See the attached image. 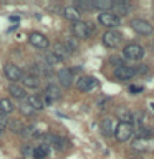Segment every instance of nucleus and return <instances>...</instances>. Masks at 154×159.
Wrapping results in <instances>:
<instances>
[{"mask_svg": "<svg viewBox=\"0 0 154 159\" xmlns=\"http://www.w3.org/2000/svg\"><path fill=\"white\" fill-rule=\"evenodd\" d=\"M7 126H8V119H7V116L0 113V131H3V129H7Z\"/></svg>", "mask_w": 154, "mask_h": 159, "instance_id": "473e14b6", "label": "nucleus"}, {"mask_svg": "<svg viewBox=\"0 0 154 159\" xmlns=\"http://www.w3.org/2000/svg\"><path fill=\"white\" fill-rule=\"evenodd\" d=\"M91 5H93V8L101 10V12H108V10L113 8V2H111V0H93Z\"/></svg>", "mask_w": 154, "mask_h": 159, "instance_id": "4be33fe9", "label": "nucleus"}, {"mask_svg": "<svg viewBox=\"0 0 154 159\" xmlns=\"http://www.w3.org/2000/svg\"><path fill=\"white\" fill-rule=\"evenodd\" d=\"M136 73L146 75V73H149V66H147V65H139V66L136 68Z\"/></svg>", "mask_w": 154, "mask_h": 159, "instance_id": "f704fd0d", "label": "nucleus"}, {"mask_svg": "<svg viewBox=\"0 0 154 159\" xmlns=\"http://www.w3.org/2000/svg\"><path fill=\"white\" fill-rule=\"evenodd\" d=\"M27 103H28L30 106L33 108V111H42V109L45 108V106H43L42 98L37 96V94H30V96L27 98Z\"/></svg>", "mask_w": 154, "mask_h": 159, "instance_id": "aec40b11", "label": "nucleus"}, {"mask_svg": "<svg viewBox=\"0 0 154 159\" xmlns=\"http://www.w3.org/2000/svg\"><path fill=\"white\" fill-rule=\"evenodd\" d=\"M96 86H98V81H96V78H93V76H81V78H78V81H76V88L83 93L91 91V89H94Z\"/></svg>", "mask_w": 154, "mask_h": 159, "instance_id": "6e6552de", "label": "nucleus"}, {"mask_svg": "<svg viewBox=\"0 0 154 159\" xmlns=\"http://www.w3.org/2000/svg\"><path fill=\"white\" fill-rule=\"evenodd\" d=\"M52 53L55 55V57H58L60 60H61V61H63V60H66V58L70 57V52H68L66 48H65V45H63V43H55V47H53V52H52Z\"/></svg>", "mask_w": 154, "mask_h": 159, "instance_id": "6ab92c4d", "label": "nucleus"}, {"mask_svg": "<svg viewBox=\"0 0 154 159\" xmlns=\"http://www.w3.org/2000/svg\"><path fill=\"white\" fill-rule=\"evenodd\" d=\"M3 73H5V76H7V80H10L12 83L20 81V80H22V76H23L22 70H20L17 65H13V63H7V65H5Z\"/></svg>", "mask_w": 154, "mask_h": 159, "instance_id": "423d86ee", "label": "nucleus"}, {"mask_svg": "<svg viewBox=\"0 0 154 159\" xmlns=\"http://www.w3.org/2000/svg\"><path fill=\"white\" fill-rule=\"evenodd\" d=\"M73 7L76 8L78 12H86V10H91L93 8V5H91V2H86V0H76Z\"/></svg>", "mask_w": 154, "mask_h": 159, "instance_id": "393cba45", "label": "nucleus"}, {"mask_svg": "<svg viewBox=\"0 0 154 159\" xmlns=\"http://www.w3.org/2000/svg\"><path fill=\"white\" fill-rule=\"evenodd\" d=\"M129 3L128 2H123V0H118V2L113 3V13L116 15V17H123V15H128L129 13Z\"/></svg>", "mask_w": 154, "mask_h": 159, "instance_id": "4468645a", "label": "nucleus"}, {"mask_svg": "<svg viewBox=\"0 0 154 159\" xmlns=\"http://www.w3.org/2000/svg\"><path fill=\"white\" fill-rule=\"evenodd\" d=\"M8 93L12 94V96L15 99H25L27 98V89H25L23 86H20L18 83H12L8 86Z\"/></svg>", "mask_w": 154, "mask_h": 159, "instance_id": "2eb2a0df", "label": "nucleus"}, {"mask_svg": "<svg viewBox=\"0 0 154 159\" xmlns=\"http://www.w3.org/2000/svg\"><path fill=\"white\" fill-rule=\"evenodd\" d=\"M28 42L33 45L35 48H40V50H47L48 48V38L45 37L43 33H40V32H32L30 33V37H28Z\"/></svg>", "mask_w": 154, "mask_h": 159, "instance_id": "0eeeda50", "label": "nucleus"}, {"mask_svg": "<svg viewBox=\"0 0 154 159\" xmlns=\"http://www.w3.org/2000/svg\"><path fill=\"white\" fill-rule=\"evenodd\" d=\"M71 30H73V35L76 38H79V40H86L89 35L93 33V25H89V23H86V22H76V23H73V27H71Z\"/></svg>", "mask_w": 154, "mask_h": 159, "instance_id": "f03ea898", "label": "nucleus"}, {"mask_svg": "<svg viewBox=\"0 0 154 159\" xmlns=\"http://www.w3.org/2000/svg\"><path fill=\"white\" fill-rule=\"evenodd\" d=\"M45 96L52 98L53 101H55V99H60V98H61V89H60V86H57V84L50 83L48 86L45 88Z\"/></svg>", "mask_w": 154, "mask_h": 159, "instance_id": "a211bd4d", "label": "nucleus"}, {"mask_svg": "<svg viewBox=\"0 0 154 159\" xmlns=\"http://www.w3.org/2000/svg\"><path fill=\"white\" fill-rule=\"evenodd\" d=\"M8 129H10V131H12V133H22V129H23V126H22V123H20V121H15V119H13V121H8V126H7Z\"/></svg>", "mask_w": 154, "mask_h": 159, "instance_id": "c756f323", "label": "nucleus"}, {"mask_svg": "<svg viewBox=\"0 0 154 159\" xmlns=\"http://www.w3.org/2000/svg\"><path fill=\"white\" fill-rule=\"evenodd\" d=\"M0 134H2V131H0Z\"/></svg>", "mask_w": 154, "mask_h": 159, "instance_id": "4c0bfd02", "label": "nucleus"}, {"mask_svg": "<svg viewBox=\"0 0 154 159\" xmlns=\"http://www.w3.org/2000/svg\"><path fill=\"white\" fill-rule=\"evenodd\" d=\"M33 133H35V128H33V126H28V128H23L20 134L27 138V136H33Z\"/></svg>", "mask_w": 154, "mask_h": 159, "instance_id": "72a5a7b5", "label": "nucleus"}, {"mask_svg": "<svg viewBox=\"0 0 154 159\" xmlns=\"http://www.w3.org/2000/svg\"><path fill=\"white\" fill-rule=\"evenodd\" d=\"M33 151H35V148H33V146H30V144L23 146V149H22V152H23V156H25V157H33Z\"/></svg>", "mask_w": 154, "mask_h": 159, "instance_id": "2f4dec72", "label": "nucleus"}, {"mask_svg": "<svg viewBox=\"0 0 154 159\" xmlns=\"http://www.w3.org/2000/svg\"><path fill=\"white\" fill-rule=\"evenodd\" d=\"M116 128H118V119L114 118H104L101 121V133L104 136H113L116 133Z\"/></svg>", "mask_w": 154, "mask_h": 159, "instance_id": "9b49d317", "label": "nucleus"}, {"mask_svg": "<svg viewBox=\"0 0 154 159\" xmlns=\"http://www.w3.org/2000/svg\"><path fill=\"white\" fill-rule=\"evenodd\" d=\"M65 146H66V141H65L63 138H60L55 134V138H53V141H52V148H55L57 151H63Z\"/></svg>", "mask_w": 154, "mask_h": 159, "instance_id": "a878e982", "label": "nucleus"}, {"mask_svg": "<svg viewBox=\"0 0 154 159\" xmlns=\"http://www.w3.org/2000/svg\"><path fill=\"white\" fill-rule=\"evenodd\" d=\"M48 152H50L48 146H45V144L37 146V148H35V151H33V159H45L48 156Z\"/></svg>", "mask_w": 154, "mask_h": 159, "instance_id": "5701e85b", "label": "nucleus"}, {"mask_svg": "<svg viewBox=\"0 0 154 159\" xmlns=\"http://www.w3.org/2000/svg\"><path fill=\"white\" fill-rule=\"evenodd\" d=\"M131 148L134 151H151V149H154V141L149 138H136Z\"/></svg>", "mask_w": 154, "mask_h": 159, "instance_id": "9d476101", "label": "nucleus"}, {"mask_svg": "<svg viewBox=\"0 0 154 159\" xmlns=\"http://www.w3.org/2000/svg\"><path fill=\"white\" fill-rule=\"evenodd\" d=\"M109 63H111L113 66H116V68H121V66H124L123 58H121V57H118V55H113V57L109 58Z\"/></svg>", "mask_w": 154, "mask_h": 159, "instance_id": "7c9ffc66", "label": "nucleus"}, {"mask_svg": "<svg viewBox=\"0 0 154 159\" xmlns=\"http://www.w3.org/2000/svg\"><path fill=\"white\" fill-rule=\"evenodd\" d=\"M129 25H131V28L139 35H151L152 30H154L152 25L149 23L147 20H143V18H133Z\"/></svg>", "mask_w": 154, "mask_h": 159, "instance_id": "7ed1b4c3", "label": "nucleus"}, {"mask_svg": "<svg viewBox=\"0 0 154 159\" xmlns=\"http://www.w3.org/2000/svg\"><path fill=\"white\" fill-rule=\"evenodd\" d=\"M63 45H65V48L70 52V55H73L78 50V42L75 38H66V42H65Z\"/></svg>", "mask_w": 154, "mask_h": 159, "instance_id": "cd10ccee", "label": "nucleus"}, {"mask_svg": "<svg viewBox=\"0 0 154 159\" xmlns=\"http://www.w3.org/2000/svg\"><path fill=\"white\" fill-rule=\"evenodd\" d=\"M123 55H124V58H128V60H133V61H139L144 55V48L141 47V45H138V43H129L126 45V47L123 48Z\"/></svg>", "mask_w": 154, "mask_h": 159, "instance_id": "f257e3e1", "label": "nucleus"}, {"mask_svg": "<svg viewBox=\"0 0 154 159\" xmlns=\"http://www.w3.org/2000/svg\"><path fill=\"white\" fill-rule=\"evenodd\" d=\"M98 22L103 25V27H118L121 23L119 17H116L114 13H109V12H103L98 15Z\"/></svg>", "mask_w": 154, "mask_h": 159, "instance_id": "1a4fd4ad", "label": "nucleus"}, {"mask_svg": "<svg viewBox=\"0 0 154 159\" xmlns=\"http://www.w3.org/2000/svg\"><path fill=\"white\" fill-rule=\"evenodd\" d=\"M63 17L66 20H70V22L76 23V22H79V18H81V13H79L75 7H65L63 8Z\"/></svg>", "mask_w": 154, "mask_h": 159, "instance_id": "f3484780", "label": "nucleus"}, {"mask_svg": "<svg viewBox=\"0 0 154 159\" xmlns=\"http://www.w3.org/2000/svg\"><path fill=\"white\" fill-rule=\"evenodd\" d=\"M134 75H136V70L133 66H121V68H116L114 70V78L119 80V81H126V80H131Z\"/></svg>", "mask_w": 154, "mask_h": 159, "instance_id": "f8f14e48", "label": "nucleus"}, {"mask_svg": "<svg viewBox=\"0 0 154 159\" xmlns=\"http://www.w3.org/2000/svg\"><path fill=\"white\" fill-rule=\"evenodd\" d=\"M18 109H20V113H22L23 116H33V113H35V111H33V108L30 106L27 101H23L22 104H20Z\"/></svg>", "mask_w": 154, "mask_h": 159, "instance_id": "c85d7f7f", "label": "nucleus"}, {"mask_svg": "<svg viewBox=\"0 0 154 159\" xmlns=\"http://www.w3.org/2000/svg\"><path fill=\"white\" fill-rule=\"evenodd\" d=\"M58 81L63 88H70L73 84V73L68 68H61L58 71Z\"/></svg>", "mask_w": 154, "mask_h": 159, "instance_id": "ddd939ff", "label": "nucleus"}, {"mask_svg": "<svg viewBox=\"0 0 154 159\" xmlns=\"http://www.w3.org/2000/svg\"><path fill=\"white\" fill-rule=\"evenodd\" d=\"M42 101H43V106H50V104L53 103V99H52V98H48V96H45V94H43Z\"/></svg>", "mask_w": 154, "mask_h": 159, "instance_id": "c9c22d12", "label": "nucleus"}, {"mask_svg": "<svg viewBox=\"0 0 154 159\" xmlns=\"http://www.w3.org/2000/svg\"><path fill=\"white\" fill-rule=\"evenodd\" d=\"M121 42H123V35L119 32H116V30H108V32L103 35V43H104V47H108V48H116Z\"/></svg>", "mask_w": 154, "mask_h": 159, "instance_id": "20e7f679", "label": "nucleus"}, {"mask_svg": "<svg viewBox=\"0 0 154 159\" xmlns=\"http://www.w3.org/2000/svg\"><path fill=\"white\" fill-rule=\"evenodd\" d=\"M129 89H131V93H133V94H138V93H141V91H143V88H139V86H131Z\"/></svg>", "mask_w": 154, "mask_h": 159, "instance_id": "e433bc0d", "label": "nucleus"}, {"mask_svg": "<svg viewBox=\"0 0 154 159\" xmlns=\"http://www.w3.org/2000/svg\"><path fill=\"white\" fill-rule=\"evenodd\" d=\"M20 81H22V84H23V88H25V89H27V88L35 89V88H38V86H40V80H38L37 76H33V75H30V73L23 75Z\"/></svg>", "mask_w": 154, "mask_h": 159, "instance_id": "dca6fc26", "label": "nucleus"}, {"mask_svg": "<svg viewBox=\"0 0 154 159\" xmlns=\"http://www.w3.org/2000/svg\"><path fill=\"white\" fill-rule=\"evenodd\" d=\"M43 60H45V63L48 65V66H55L57 63H60L61 60H60L58 57H55V55L52 53V52H48V53H45V57H43Z\"/></svg>", "mask_w": 154, "mask_h": 159, "instance_id": "bb28decb", "label": "nucleus"}, {"mask_svg": "<svg viewBox=\"0 0 154 159\" xmlns=\"http://www.w3.org/2000/svg\"><path fill=\"white\" fill-rule=\"evenodd\" d=\"M116 114H118V118L121 119V123H129V124L133 123V114L129 113V111H126V109H123V108L118 109Z\"/></svg>", "mask_w": 154, "mask_h": 159, "instance_id": "b1692460", "label": "nucleus"}, {"mask_svg": "<svg viewBox=\"0 0 154 159\" xmlns=\"http://www.w3.org/2000/svg\"><path fill=\"white\" fill-rule=\"evenodd\" d=\"M13 109H15V106H13V103H12V99H8V98H2L0 99V113L2 114H10V113H13Z\"/></svg>", "mask_w": 154, "mask_h": 159, "instance_id": "412c9836", "label": "nucleus"}, {"mask_svg": "<svg viewBox=\"0 0 154 159\" xmlns=\"http://www.w3.org/2000/svg\"><path fill=\"white\" fill-rule=\"evenodd\" d=\"M134 134V129L129 123H118V128H116V133H114V136H116L118 141H128L129 138H131Z\"/></svg>", "mask_w": 154, "mask_h": 159, "instance_id": "39448f33", "label": "nucleus"}]
</instances>
